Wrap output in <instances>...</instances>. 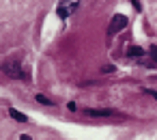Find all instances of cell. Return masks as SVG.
<instances>
[{"mask_svg":"<svg viewBox=\"0 0 157 140\" xmlns=\"http://www.w3.org/2000/svg\"><path fill=\"white\" fill-rule=\"evenodd\" d=\"M123 28H127V15L116 13V15L112 18V22H110L108 33H110V35H116V33H118V30H123Z\"/></svg>","mask_w":157,"mask_h":140,"instance_id":"obj_3","label":"cell"},{"mask_svg":"<svg viewBox=\"0 0 157 140\" xmlns=\"http://www.w3.org/2000/svg\"><path fill=\"white\" fill-rule=\"evenodd\" d=\"M78 5H80V0H58L56 15H58L60 20H67L69 15H73V13H75Z\"/></svg>","mask_w":157,"mask_h":140,"instance_id":"obj_2","label":"cell"},{"mask_svg":"<svg viewBox=\"0 0 157 140\" xmlns=\"http://www.w3.org/2000/svg\"><path fill=\"white\" fill-rule=\"evenodd\" d=\"M0 69H2L9 78H13V80H24V78H26L24 67H22L20 60H5L2 65H0Z\"/></svg>","mask_w":157,"mask_h":140,"instance_id":"obj_1","label":"cell"},{"mask_svg":"<svg viewBox=\"0 0 157 140\" xmlns=\"http://www.w3.org/2000/svg\"><path fill=\"white\" fill-rule=\"evenodd\" d=\"M35 99H37V101H39V103H43V106H52V103H54V101H50V99H48V97H45V95H41V93H39V95H37V97H35Z\"/></svg>","mask_w":157,"mask_h":140,"instance_id":"obj_7","label":"cell"},{"mask_svg":"<svg viewBox=\"0 0 157 140\" xmlns=\"http://www.w3.org/2000/svg\"><path fill=\"white\" fill-rule=\"evenodd\" d=\"M127 56H133V58H140V56H144V50H142V48H138V45H131V48L127 50Z\"/></svg>","mask_w":157,"mask_h":140,"instance_id":"obj_6","label":"cell"},{"mask_svg":"<svg viewBox=\"0 0 157 140\" xmlns=\"http://www.w3.org/2000/svg\"><path fill=\"white\" fill-rule=\"evenodd\" d=\"M9 114H11L17 123H26V121H28V116H26V114H22V112H20V110H15V108H9Z\"/></svg>","mask_w":157,"mask_h":140,"instance_id":"obj_5","label":"cell"},{"mask_svg":"<svg viewBox=\"0 0 157 140\" xmlns=\"http://www.w3.org/2000/svg\"><path fill=\"white\" fill-rule=\"evenodd\" d=\"M151 56H153V60L157 63V48H151Z\"/></svg>","mask_w":157,"mask_h":140,"instance_id":"obj_9","label":"cell"},{"mask_svg":"<svg viewBox=\"0 0 157 140\" xmlns=\"http://www.w3.org/2000/svg\"><path fill=\"white\" fill-rule=\"evenodd\" d=\"M114 110H86V116H114Z\"/></svg>","mask_w":157,"mask_h":140,"instance_id":"obj_4","label":"cell"},{"mask_svg":"<svg viewBox=\"0 0 157 140\" xmlns=\"http://www.w3.org/2000/svg\"><path fill=\"white\" fill-rule=\"evenodd\" d=\"M114 69H116V67H114V65H105V67H103V71H105V73H108V71H110V73H112V71H114Z\"/></svg>","mask_w":157,"mask_h":140,"instance_id":"obj_8","label":"cell"},{"mask_svg":"<svg viewBox=\"0 0 157 140\" xmlns=\"http://www.w3.org/2000/svg\"><path fill=\"white\" fill-rule=\"evenodd\" d=\"M146 93H148V95H153V97L157 99V91H146Z\"/></svg>","mask_w":157,"mask_h":140,"instance_id":"obj_10","label":"cell"}]
</instances>
